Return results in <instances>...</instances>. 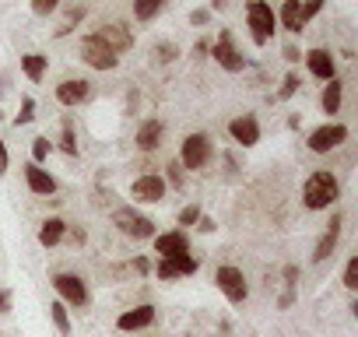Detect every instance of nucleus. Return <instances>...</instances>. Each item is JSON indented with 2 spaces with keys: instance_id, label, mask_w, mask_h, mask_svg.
Here are the masks:
<instances>
[{
  "instance_id": "1",
  "label": "nucleus",
  "mask_w": 358,
  "mask_h": 337,
  "mask_svg": "<svg viewBox=\"0 0 358 337\" xmlns=\"http://www.w3.org/2000/svg\"><path fill=\"white\" fill-rule=\"evenodd\" d=\"M341 197V187H337V176L334 173H313L302 187V204L309 211H323L330 208L334 201Z\"/></svg>"
},
{
  "instance_id": "2",
  "label": "nucleus",
  "mask_w": 358,
  "mask_h": 337,
  "mask_svg": "<svg viewBox=\"0 0 358 337\" xmlns=\"http://www.w3.org/2000/svg\"><path fill=\"white\" fill-rule=\"evenodd\" d=\"M246 18H250V29H253V43L264 46L274 29H278V18H274V8L264 4V0H250V8H246Z\"/></svg>"
},
{
  "instance_id": "3",
  "label": "nucleus",
  "mask_w": 358,
  "mask_h": 337,
  "mask_svg": "<svg viewBox=\"0 0 358 337\" xmlns=\"http://www.w3.org/2000/svg\"><path fill=\"white\" fill-rule=\"evenodd\" d=\"M215 155V144L204 137V134H190L183 141V151H179V165L183 168H204Z\"/></svg>"
},
{
  "instance_id": "4",
  "label": "nucleus",
  "mask_w": 358,
  "mask_h": 337,
  "mask_svg": "<svg viewBox=\"0 0 358 337\" xmlns=\"http://www.w3.org/2000/svg\"><path fill=\"white\" fill-rule=\"evenodd\" d=\"M113 225H116L123 236H134V239H151V236H155V222L144 218V215H137L134 208L113 211Z\"/></svg>"
},
{
  "instance_id": "5",
  "label": "nucleus",
  "mask_w": 358,
  "mask_h": 337,
  "mask_svg": "<svg viewBox=\"0 0 358 337\" xmlns=\"http://www.w3.org/2000/svg\"><path fill=\"white\" fill-rule=\"evenodd\" d=\"M215 281H218V288H222V295L229 299V302H246V295H250V285H246V274L239 271V267H218L215 271Z\"/></svg>"
},
{
  "instance_id": "6",
  "label": "nucleus",
  "mask_w": 358,
  "mask_h": 337,
  "mask_svg": "<svg viewBox=\"0 0 358 337\" xmlns=\"http://www.w3.org/2000/svg\"><path fill=\"white\" fill-rule=\"evenodd\" d=\"M81 60H85L88 67H95V71H113V67L120 64V57H116L106 43H99L95 36H85V39H81Z\"/></svg>"
},
{
  "instance_id": "7",
  "label": "nucleus",
  "mask_w": 358,
  "mask_h": 337,
  "mask_svg": "<svg viewBox=\"0 0 358 337\" xmlns=\"http://www.w3.org/2000/svg\"><path fill=\"white\" fill-rule=\"evenodd\" d=\"M53 288L60 292V299H64V306H88V288H85V281L78 278V274H57L53 278Z\"/></svg>"
},
{
  "instance_id": "8",
  "label": "nucleus",
  "mask_w": 358,
  "mask_h": 337,
  "mask_svg": "<svg viewBox=\"0 0 358 337\" xmlns=\"http://www.w3.org/2000/svg\"><path fill=\"white\" fill-rule=\"evenodd\" d=\"M197 257H190V253H179V257H158V267H155V274L162 278V281H169V278H187V274H197Z\"/></svg>"
},
{
  "instance_id": "9",
  "label": "nucleus",
  "mask_w": 358,
  "mask_h": 337,
  "mask_svg": "<svg viewBox=\"0 0 358 337\" xmlns=\"http://www.w3.org/2000/svg\"><path fill=\"white\" fill-rule=\"evenodd\" d=\"M344 141H348V127H341V123H327V127L313 130L306 144H309V151L323 155V151H334V148L344 144Z\"/></svg>"
},
{
  "instance_id": "10",
  "label": "nucleus",
  "mask_w": 358,
  "mask_h": 337,
  "mask_svg": "<svg viewBox=\"0 0 358 337\" xmlns=\"http://www.w3.org/2000/svg\"><path fill=\"white\" fill-rule=\"evenodd\" d=\"M211 53H215V60H218L229 74H239V71L246 67V57L232 46V36H229V32H222V36H218V43H215V50H211Z\"/></svg>"
},
{
  "instance_id": "11",
  "label": "nucleus",
  "mask_w": 358,
  "mask_h": 337,
  "mask_svg": "<svg viewBox=\"0 0 358 337\" xmlns=\"http://www.w3.org/2000/svg\"><path fill=\"white\" fill-rule=\"evenodd\" d=\"M130 197H134V201H141V204H158V201L165 197V180H162V176H155V173H148V176L134 180Z\"/></svg>"
},
{
  "instance_id": "12",
  "label": "nucleus",
  "mask_w": 358,
  "mask_h": 337,
  "mask_svg": "<svg viewBox=\"0 0 358 337\" xmlns=\"http://www.w3.org/2000/svg\"><path fill=\"white\" fill-rule=\"evenodd\" d=\"M25 183H29V190H32L36 197H50V194H57V180L46 173L43 165H36V162L25 165Z\"/></svg>"
},
{
  "instance_id": "13",
  "label": "nucleus",
  "mask_w": 358,
  "mask_h": 337,
  "mask_svg": "<svg viewBox=\"0 0 358 337\" xmlns=\"http://www.w3.org/2000/svg\"><path fill=\"white\" fill-rule=\"evenodd\" d=\"M151 239H155V253H158V257L190 253V239H187V232H162V236H151Z\"/></svg>"
},
{
  "instance_id": "14",
  "label": "nucleus",
  "mask_w": 358,
  "mask_h": 337,
  "mask_svg": "<svg viewBox=\"0 0 358 337\" xmlns=\"http://www.w3.org/2000/svg\"><path fill=\"white\" fill-rule=\"evenodd\" d=\"M151 323H155V306H151V302L134 306V309L120 313V320H116L120 330H144V327H151Z\"/></svg>"
},
{
  "instance_id": "15",
  "label": "nucleus",
  "mask_w": 358,
  "mask_h": 337,
  "mask_svg": "<svg viewBox=\"0 0 358 337\" xmlns=\"http://www.w3.org/2000/svg\"><path fill=\"white\" fill-rule=\"evenodd\" d=\"M95 39H99V43H106L113 53H123V50H130V46H134V36H130L123 25H102V29L95 32Z\"/></svg>"
},
{
  "instance_id": "16",
  "label": "nucleus",
  "mask_w": 358,
  "mask_h": 337,
  "mask_svg": "<svg viewBox=\"0 0 358 337\" xmlns=\"http://www.w3.org/2000/svg\"><path fill=\"white\" fill-rule=\"evenodd\" d=\"M88 81L85 78H71V81H64V85H57V102L60 106H81L85 99H88Z\"/></svg>"
},
{
  "instance_id": "17",
  "label": "nucleus",
  "mask_w": 358,
  "mask_h": 337,
  "mask_svg": "<svg viewBox=\"0 0 358 337\" xmlns=\"http://www.w3.org/2000/svg\"><path fill=\"white\" fill-rule=\"evenodd\" d=\"M341 225H344V218L334 215L330 225H327V232L320 236V243H316V250H313V260H316V264H323V260L334 253V246H337V239H341Z\"/></svg>"
},
{
  "instance_id": "18",
  "label": "nucleus",
  "mask_w": 358,
  "mask_h": 337,
  "mask_svg": "<svg viewBox=\"0 0 358 337\" xmlns=\"http://www.w3.org/2000/svg\"><path fill=\"white\" fill-rule=\"evenodd\" d=\"M229 134H232L243 148H253V144L260 141V123H257L253 116H239V120L229 123Z\"/></svg>"
},
{
  "instance_id": "19",
  "label": "nucleus",
  "mask_w": 358,
  "mask_h": 337,
  "mask_svg": "<svg viewBox=\"0 0 358 337\" xmlns=\"http://www.w3.org/2000/svg\"><path fill=\"white\" fill-rule=\"evenodd\" d=\"M306 11H302V0H285L281 4V25H285V32H292V36H299L302 29H306Z\"/></svg>"
},
{
  "instance_id": "20",
  "label": "nucleus",
  "mask_w": 358,
  "mask_h": 337,
  "mask_svg": "<svg viewBox=\"0 0 358 337\" xmlns=\"http://www.w3.org/2000/svg\"><path fill=\"white\" fill-rule=\"evenodd\" d=\"M306 67H309V74L320 78V81H330V78H334V57H330L327 50H309V53H306Z\"/></svg>"
},
{
  "instance_id": "21",
  "label": "nucleus",
  "mask_w": 358,
  "mask_h": 337,
  "mask_svg": "<svg viewBox=\"0 0 358 337\" xmlns=\"http://www.w3.org/2000/svg\"><path fill=\"white\" fill-rule=\"evenodd\" d=\"M162 134H165L162 120H144L141 130H137V148H141V151H155V148L162 144Z\"/></svg>"
},
{
  "instance_id": "22",
  "label": "nucleus",
  "mask_w": 358,
  "mask_h": 337,
  "mask_svg": "<svg viewBox=\"0 0 358 337\" xmlns=\"http://www.w3.org/2000/svg\"><path fill=\"white\" fill-rule=\"evenodd\" d=\"M64 236H67V222L64 218H46L43 229H39V243L43 246H57Z\"/></svg>"
},
{
  "instance_id": "23",
  "label": "nucleus",
  "mask_w": 358,
  "mask_h": 337,
  "mask_svg": "<svg viewBox=\"0 0 358 337\" xmlns=\"http://www.w3.org/2000/svg\"><path fill=\"white\" fill-rule=\"evenodd\" d=\"M22 71L29 74V81H43V74H46V57H43V53H25V57H22Z\"/></svg>"
},
{
  "instance_id": "24",
  "label": "nucleus",
  "mask_w": 358,
  "mask_h": 337,
  "mask_svg": "<svg viewBox=\"0 0 358 337\" xmlns=\"http://www.w3.org/2000/svg\"><path fill=\"white\" fill-rule=\"evenodd\" d=\"M341 92H344V85L337 78H330V85L323 88V99H320L323 102V113H337L341 109Z\"/></svg>"
},
{
  "instance_id": "25",
  "label": "nucleus",
  "mask_w": 358,
  "mask_h": 337,
  "mask_svg": "<svg viewBox=\"0 0 358 337\" xmlns=\"http://www.w3.org/2000/svg\"><path fill=\"white\" fill-rule=\"evenodd\" d=\"M165 0H134V18L137 22H151L158 11H162Z\"/></svg>"
},
{
  "instance_id": "26",
  "label": "nucleus",
  "mask_w": 358,
  "mask_h": 337,
  "mask_svg": "<svg viewBox=\"0 0 358 337\" xmlns=\"http://www.w3.org/2000/svg\"><path fill=\"white\" fill-rule=\"evenodd\" d=\"M50 316H53V327L67 337V334H71V316H67V306H64V302H50Z\"/></svg>"
},
{
  "instance_id": "27",
  "label": "nucleus",
  "mask_w": 358,
  "mask_h": 337,
  "mask_svg": "<svg viewBox=\"0 0 358 337\" xmlns=\"http://www.w3.org/2000/svg\"><path fill=\"white\" fill-rule=\"evenodd\" d=\"M50 151H53V144H50L46 137H36V144H32V162L43 165V162L50 158Z\"/></svg>"
},
{
  "instance_id": "28",
  "label": "nucleus",
  "mask_w": 358,
  "mask_h": 337,
  "mask_svg": "<svg viewBox=\"0 0 358 337\" xmlns=\"http://www.w3.org/2000/svg\"><path fill=\"white\" fill-rule=\"evenodd\" d=\"M344 288H348V292L358 288V257H351V260L344 264Z\"/></svg>"
},
{
  "instance_id": "29",
  "label": "nucleus",
  "mask_w": 358,
  "mask_h": 337,
  "mask_svg": "<svg viewBox=\"0 0 358 337\" xmlns=\"http://www.w3.org/2000/svg\"><path fill=\"white\" fill-rule=\"evenodd\" d=\"M81 18H85V8H71V11H67V18H64V25L57 29V36H67V32H71V29L81 22Z\"/></svg>"
},
{
  "instance_id": "30",
  "label": "nucleus",
  "mask_w": 358,
  "mask_h": 337,
  "mask_svg": "<svg viewBox=\"0 0 358 337\" xmlns=\"http://www.w3.org/2000/svg\"><path fill=\"white\" fill-rule=\"evenodd\" d=\"M197 222H201V208H197V204H190V208L179 211V225H197Z\"/></svg>"
},
{
  "instance_id": "31",
  "label": "nucleus",
  "mask_w": 358,
  "mask_h": 337,
  "mask_svg": "<svg viewBox=\"0 0 358 337\" xmlns=\"http://www.w3.org/2000/svg\"><path fill=\"white\" fill-rule=\"evenodd\" d=\"M60 148H64L67 155H78V141H74V130H71V123L64 127V137H60Z\"/></svg>"
},
{
  "instance_id": "32",
  "label": "nucleus",
  "mask_w": 358,
  "mask_h": 337,
  "mask_svg": "<svg viewBox=\"0 0 358 337\" xmlns=\"http://www.w3.org/2000/svg\"><path fill=\"white\" fill-rule=\"evenodd\" d=\"M169 183L183 187V165H179V162H169Z\"/></svg>"
},
{
  "instance_id": "33",
  "label": "nucleus",
  "mask_w": 358,
  "mask_h": 337,
  "mask_svg": "<svg viewBox=\"0 0 358 337\" xmlns=\"http://www.w3.org/2000/svg\"><path fill=\"white\" fill-rule=\"evenodd\" d=\"M176 53H179V50H176L172 43H165V46H158V50H155V57H158L162 64H172V60H176Z\"/></svg>"
},
{
  "instance_id": "34",
  "label": "nucleus",
  "mask_w": 358,
  "mask_h": 337,
  "mask_svg": "<svg viewBox=\"0 0 358 337\" xmlns=\"http://www.w3.org/2000/svg\"><path fill=\"white\" fill-rule=\"evenodd\" d=\"M32 113H36V102H32V99H25V102H22V113H18V120H15V123H18V127H22V123H32Z\"/></svg>"
},
{
  "instance_id": "35",
  "label": "nucleus",
  "mask_w": 358,
  "mask_h": 337,
  "mask_svg": "<svg viewBox=\"0 0 358 337\" xmlns=\"http://www.w3.org/2000/svg\"><path fill=\"white\" fill-rule=\"evenodd\" d=\"M57 4L60 0H32V11L36 15H50V11H57Z\"/></svg>"
},
{
  "instance_id": "36",
  "label": "nucleus",
  "mask_w": 358,
  "mask_h": 337,
  "mask_svg": "<svg viewBox=\"0 0 358 337\" xmlns=\"http://www.w3.org/2000/svg\"><path fill=\"white\" fill-rule=\"evenodd\" d=\"M295 88H299V78H295V74H288V78H285V85H281V92H278V99L295 95Z\"/></svg>"
},
{
  "instance_id": "37",
  "label": "nucleus",
  "mask_w": 358,
  "mask_h": 337,
  "mask_svg": "<svg viewBox=\"0 0 358 337\" xmlns=\"http://www.w3.org/2000/svg\"><path fill=\"white\" fill-rule=\"evenodd\" d=\"M320 8H323V0H302V11H306V18L320 15Z\"/></svg>"
},
{
  "instance_id": "38",
  "label": "nucleus",
  "mask_w": 358,
  "mask_h": 337,
  "mask_svg": "<svg viewBox=\"0 0 358 337\" xmlns=\"http://www.w3.org/2000/svg\"><path fill=\"white\" fill-rule=\"evenodd\" d=\"M8 173V148H4V141H0V176Z\"/></svg>"
},
{
  "instance_id": "39",
  "label": "nucleus",
  "mask_w": 358,
  "mask_h": 337,
  "mask_svg": "<svg viewBox=\"0 0 358 337\" xmlns=\"http://www.w3.org/2000/svg\"><path fill=\"white\" fill-rule=\"evenodd\" d=\"M208 18H211L208 11H194V15H190V22H194V25H208Z\"/></svg>"
},
{
  "instance_id": "40",
  "label": "nucleus",
  "mask_w": 358,
  "mask_h": 337,
  "mask_svg": "<svg viewBox=\"0 0 358 337\" xmlns=\"http://www.w3.org/2000/svg\"><path fill=\"white\" fill-rule=\"evenodd\" d=\"M285 60H292V64H299V60H302V53H299L295 46H285Z\"/></svg>"
},
{
  "instance_id": "41",
  "label": "nucleus",
  "mask_w": 358,
  "mask_h": 337,
  "mask_svg": "<svg viewBox=\"0 0 358 337\" xmlns=\"http://www.w3.org/2000/svg\"><path fill=\"white\" fill-rule=\"evenodd\" d=\"M0 313H11V295L0 292Z\"/></svg>"
},
{
  "instance_id": "42",
  "label": "nucleus",
  "mask_w": 358,
  "mask_h": 337,
  "mask_svg": "<svg viewBox=\"0 0 358 337\" xmlns=\"http://www.w3.org/2000/svg\"><path fill=\"white\" fill-rule=\"evenodd\" d=\"M295 278H299V267H292V264H288V267H285V281H288V285H295Z\"/></svg>"
},
{
  "instance_id": "43",
  "label": "nucleus",
  "mask_w": 358,
  "mask_h": 337,
  "mask_svg": "<svg viewBox=\"0 0 358 337\" xmlns=\"http://www.w3.org/2000/svg\"><path fill=\"white\" fill-rule=\"evenodd\" d=\"M197 225H201V232H215V229H218V225H215V222H211V218H201V222H197Z\"/></svg>"
},
{
  "instance_id": "44",
  "label": "nucleus",
  "mask_w": 358,
  "mask_h": 337,
  "mask_svg": "<svg viewBox=\"0 0 358 337\" xmlns=\"http://www.w3.org/2000/svg\"><path fill=\"white\" fill-rule=\"evenodd\" d=\"M134 267H137L141 274H148V267H151V264H148V257H137V260H134Z\"/></svg>"
}]
</instances>
